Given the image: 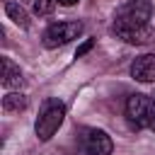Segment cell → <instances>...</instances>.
<instances>
[{"label":"cell","mask_w":155,"mask_h":155,"mask_svg":"<svg viewBox=\"0 0 155 155\" xmlns=\"http://www.w3.org/2000/svg\"><path fill=\"white\" fill-rule=\"evenodd\" d=\"M63 119H65V104L58 102V99H46L41 104V111H39L36 124H34L36 138L39 140H51L53 133L61 128Z\"/></svg>","instance_id":"obj_1"},{"label":"cell","mask_w":155,"mask_h":155,"mask_svg":"<svg viewBox=\"0 0 155 155\" xmlns=\"http://www.w3.org/2000/svg\"><path fill=\"white\" fill-rule=\"evenodd\" d=\"M153 17L150 0H126L114 12V27H148Z\"/></svg>","instance_id":"obj_2"},{"label":"cell","mask_w":155,"mask_h":155,"mask_svg":"<svg viewBox=\"0 0 155 155\" xmlns=\"http://www.w3.org/2000/svg\"><path fill=\"white\" fill-rule=\"evenodd\" d=\"M82 34V22H53L44 31V46L46 48H58L70 44Z\"/></svg>","instance_id":"obj_3"},{"label":"cell","mask_w":155,"mask_h":155,"mask_svg":"<svg viewBox=\"0 0 155 155\" xmlns=\"http://www.w3.org/2000/svg\"><path fill=\"white\" fill-rule=\"evenodd\" d=\"M114 143L102 128H82L80 131V150L78 155H111Z\"/></svg>","instance_id":"obj_4"},{"label":"cell","mask_w":155,"mask_h":155,"mask_svg":"<svg viewBox=\"0 0 155 155\" xmlns=\"http://www.w3.org/2000/svg\"><path fill=\"white\" fill-rule=\"evenodd\" d=\"M150 111H153V99L148 94H131L126 99V119L131 124V128H145L150 121Z\"/></svg>","instance_id":"obj_5"},{"label":"cell","mask_w":155,"mask_h":155,"mask_svg":"<svg viewBox=\"0 0 155 155\" xmlns=\"http://www.w3.org/2000/svg\"><path fill=\"white\" fill-rule=\"evenodd\" d=\"M114 34L119 39H124L126 44H136V46H143L155 36L150 24L148 27H114Z\"/></svg>","instance_id":"obj_6"},{"label":"cell","mask_w":155,"mask_h":155,"mask_svg":"<svg viewBox=\"0 0 155 155\" xmlns=\"http://www.w3.org/2000/svg\"><path fill=\"white\" fill-rule=\"evenodd\" d=\"M131 75L138 82H155V53H143L133 61Z\"/></svg>","instance_id":"obj_7"},{"label":"cell","mask_w":155,"mask_h":155,"mask_svg":"<svg viewBox=\"0 0 155 155\" xmlns=\"http://www.w3.org/2000/svg\"><path fill=\"white\" fill-rule=\"evenodd\" d=\"M2 85L5 87H22L24 85V78H22L19 65H15L7 56H2Z\"/></svg>","instance_id":"obj_8"},{"label":"cell","mask_w":155,"mask_h":155,"mask_svg":"<svg viewBox=\"0 0 155 155\" xmlns=\"http://www.w3.org/2000/svg\"><path fill=\"white\" fill-rule=\"evenodd\" d=\"M5 15L17 24V27H22V29H27L29 27V17H27V12H24V7L19 5V2H5Z\"/></svg>","instance_id":"obj_9"},{"label":"cell","mask_w":155,"mask_h":155,"mask_svg":"<svg viewBox=\"0 0 155 155\" xmlns=\"http://www.w3.org/2000/svg\"><path fill=\"white\" fill-rule=\"evenodd\" d=\"M2 109L5 111H22V109H27V97L19 92H10L2 97Z\"/></svg>","instance_id":"obj_10"},{"label":"cell","mask_w":155,"mask_h":155,"mask_svg":"<svg viewBox=\"0 0 155 155\" xmlns=\"http://www.w3.org/2000/svg\"><path fill=\"white\" fill-rule=\"evenodd\" d=\"M58 0H34V12L36 15H51Z\"/></svg>","instance_id":"obj_11"},{"label":"cell","mask_w":155,"mask_h":155,"mask_svg":"<svg viewBox=\"0 0 155 155\" xmlns=\"http://www.w3.org/2000/svg\"><path fill=\"white\" fill-rule=\"evenodd\" d=\"M92 46H94V41H92V39H90V41H85V44H82V46H80V48L75 51V56H78V58H80V56H85V53H87V51H90Z\"/></svg>","instance_id":"obj_12"},{"label":"cell","mask_w":155,"mask_h":155,"mask_svg":"<svg viewBox=\"0 0 155 155\" xmlns=\"http://www.w3.org/2000/svg\"><path fill=\"white\" fill-rule=\"evenodd\" d=\"M148 128L155 131V99H153V111H150V121H148Z\"/></svg>","instance_id":"obj_13"},{"label":"cell","mask_w":155,"mask_h":155,"mask_svg":"<svg viewBox=\"0 0 155 155\" xmlns=\"http://www.w3.org/2000/svg\"><path fill=\"white\" fill-rule=\"evenodd\" d=\"M58 2H61V5H65V7H68V5H75V2H80V0H58Z\"/></svg>","instance_id":"obj_14"}]
</instances>
